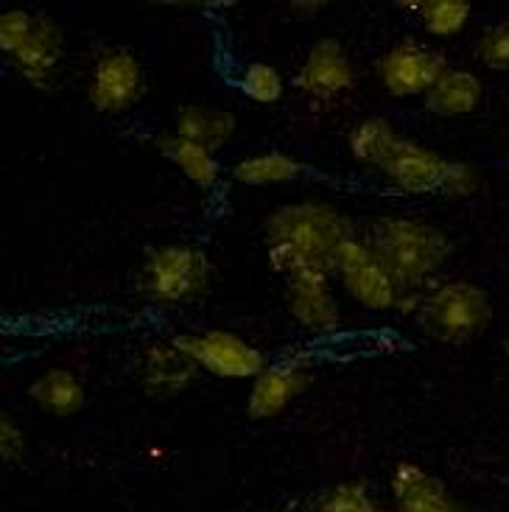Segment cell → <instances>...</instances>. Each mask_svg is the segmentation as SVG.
Listing matches in <instances>:
<instances>
[{
    "instance_id": "cell-9",
    "label": "cell",
    "mask_w": 509,
    "mask_h": 512,
    "mask_svg": "<svg viewBox=\"0 0 509 512\" xmlns=\"http://www.w3.org/2000/svg\"><path fill=\"white\" fill-rule=\"evenodd\" d=\"M143 90H146V76L138 56L126 48H110L93 65L87 101L101 115H121L138 104Z\"/></svg>"
},
{
    "instance_id": "cell-22",
    "label": "cell",
    "mask_w": 509,
    "mask_h": 512,
    "mask_svg": "<svg viewBox=\"0 0 509 512\" xmlns=\"http://www.w3.org/2000/svg\"><path fill=\"white\" fill-rule=\"evenodd\" d=\"M308 512H392L372 496L367 482H339V485L319 490L308 501Z\"/></svg>"
},
{
    "instance_id": "cell-28",
    "label": "cell",
    "mask_w": 509,
    "mask_h": 512,
    "mask_svg": "<svg viewBox=\"0 0 509 512\" xmlns=\"http://www.w3.org/2000/svg\"><path fill=\"white\" fill-rule=\"evenodd\" d=\"M504 353H507V361H509V336H507V342H504Z\"/></svg>"
},
{
    "instance_id": "cell-6",
    "label": "cell",
    "mask_w": 509,
    "mask_h": 512,
    "mask_svg": "<svg viewBox=\"0 0 509 512\" xmlns=\"http://www.w3.org/2000/svg\"><path fill=\"white\" fill-rule=\"evenodd\" d=\"M339 280H342L344 291L358 305H364L370 311H392V308L414 311V305L420 303L417 297H412L400 286L398 277L372 255V250L361 241V236L344 247L342 263H339Z\"/></svg>"
},
{
    "instance_id": "cell-12",
    "label": "cell",
    "mask_w": 509,
    "mask_h": 512,
    "mask_svg": "<svg viewBox=\"0 0 509 512\" xmlns=\"http://www.w3.org/2000/svg\"><path fill=\"white\" fill-rule=\"evenodd\" d=\"M314 387V373L303 361H283L269 364L249 389L247 417L252 420H272L280 417L291 403Z\"/></svg>"
},
{
    "instance_id": "cell-3",
    "label": "cell",
    "mask_w": 509,
    "mask_h": 512,
    "mask_svg": "<svg viewBox=\"0 0 509 512\" xmlns=\"http://www.w3.org/2000/svg\"><path fill=\"white\" fill-rule=\"evenodd\" d=\"M417 331L437 345H468L493 319L487 291L468 280H448L428 289L412 311Z\"/></svg>"
},
{
    "instance_id": "cell-8",
    "label": "cell",
    "mask_w": 509,
    "mask_h": 512,
    "mask_svg": "<svg viewBox=\"0 0 509 512\" xmlns=\"http://www.w3.org/2000/svg\"><path fill=\"white\" fill-rule=\"evenodd\" d=\"M174 345L188 353L205 373L230 381H247L269 367V359L263 350L249 345L244 336L230 331H205V333H179L171 339Z\"/></svg>"
},
{
    "instance_id": "cell-14",
    "label": "cell",
    "mask_w": 509,
    "mask_h": 512,
    "mask_svg": "<svg viewBox=\"0 0 509 512\" xmlns=\"http://www.w3.org/2000/svg\"><path fill=\"white\" fill-rule=\"evenodd\" d=\"M392 501V512H465L440 476L417 462H398L392 473Z\"/></svg>"
},
{
    "instance_id": "cell-25",
    "label": "cell",
    "mask_w": 509,
    "mask_h": 512,
    "mask_svg": "<svg viewBox=\"0 0 509 512\" xmlns=\"http://www.w3.org/2000/svg\"><path fill=\"white\" fill-rule=\"evenodd\" d=\"M476 51H479V59H482L484 68L509 73V20L487 28L479 37Z\"/></svg>"
},
{
    "instance_id": "cell-7",
    "label": "cell",
    "mask_w": 509,
    "mask_h": 512,
    "mask_svg": "<svg viewBox=\"0 0 509 512\" xmlns=\"http://www.w3.org/2000/svg\"><path fill=\"white\" fill-rule=\"evenodd\" d=\"M448 70H451L448 56L442 54L440 48L414 40V37H403L400 42H395L375 62L378 82L384 84L386 93L395 98H426L428 90L440 82Z\"/></svg>"
},
{
    "instance_id": "cell-23",
    "label": "cell",
    "mask_w": 509,
    "mask_h": 512,
    "mask_svg": "<svg viewBox=\"0 0 509 512\" xmlns=\"http://www.w3.org/2000/svg\"><path fill=\"white\" fill-rule=\"evenodd\" d=\"M398 138L395 126L384 121V118H367L350 129L347 135V149L353 154V160H358L361 166L378 168L381 157L386 154V149L392 146V140Z\"/></svg>"
},
{
    "instance_id": "cell-13",
    "label": "cell",
    "mask_w": 509,
    "mask_h": 512,
    "mask_svg": "<svg viewBox=\"0 0 509 512\" xmlns=\"http://www.w3.org/2000/svg\"><path fill=\"white\" fill-rule=\"evenodd\" d=\"M202 367L182 353L171 339L168 342H154L143 350L140 356V384L149 398L166 401L177 398L182 392L193 387V381L199 378Z\"/></svg>"
},
{
    "instance_id": "cell-4",
    "label": "cell",
    "mask_w": 509,
    "mask_h": 512,
    "mask_svg": "<svg viewBox=\"0 0 509 512\" xmlns=\"http://www.w3.org/2000/svg\"><path fill=\"white\" fill-rule=\"evenodd\" d=\"M0 51L31 87L48 90L65 59V31L48 14L12 9L0 17Z\"/></svg>"
},
{
    "instance_id": "cell-10",
    "label": "cell",
    "mask_w": 509,
    "mask_h": 512,
    "mask_svg": "<svg viewBox=\"0 0 509 512\" xmlns=\"http://www.w3.org/2000/svg\"><path fill=\"white\" fill-rule=\"evenodd\" d=\"M358 82L350 51L336 37L317 40L294 76V87L314 104H333L344 98Z\"/></svg>"
},
{
    "instance_id": "cell-26",
    "label": "cell",
    "mask_w": 509,
    "mask_h": 512,
    "mask_svg": "<svg viewBox=\"0 0 509 512\" xmlns=\"http://www.w3.org/2000/svg\"><path fill=\"white\" fill-rule=\"evenodd\" d=\"M26 454V437L23 431L17 429V423L12 420V415L0 417V459L6 465H17Z\"/></svg>"
},
{
    "instance_id": "cell-19",
    "label": "cell",
    "mask_w": 509,
    "mask_h": 512,
    "mask_svg": "<svg viewBox=\"0 0 509 512\" xmlns=\"http://www.w3.org/2000/svg\"><path fill=\"white\" fill-rule=\"evenodd\" d=\"M154 149L160 157H166L168 163L179 168L193 185L199 188H213L221 177V166L216 154H210L202 146H196L191 140L179 138V135H157L154 138Z\"/></svg>"
},
{
    "instance_id": "cell-11",
    "label": "cell",
    "mask_w": 509,
    "mask_h": 512,
    "mask_svg": "<svg viewBox=\"0 0 509 512\" xmlns=\"http://www.w3.org/2000/svg\"><path fill=\"white\" fill-rule=\"evenodd\" d=\"M378 171L406 194H442L451 160H445L440 152L428 149L417 140L398 135L381 157Z\"/></svg>"
},
{
    "instance_id": "cell-17",
    "label": "cell",
    "mask_w": 509,
    "mask_h": 512,
    "mask_svg": "<svg viewBox=\"0 0 509 512\" xmlns=\"http://www.w3.org/2000/svg\"><path fill=\"white\" fill-rule=\"evenodd\" d=\"M238 121L230 110L205 107V104H185L174 118V135L191 140L210 154H216L233 140Z\"/></svg>"
},
{
    "instance_id": "cell-20",
    "label": "cell",
    "mask_w": 509,
    "mask_h": 512,
    "mask_svg": "<svg viewBox=\"0 0 509 512\" xmlns=\"http://www.w3.org/2000/svg\"><path fill=\"white\" fill-rule=\"evenodd\" d=\"M305 163L297 157L283 152H263L244 157L233 166V180L249 188H263V185H280V182H294L303 177Z\"/></svg>"
},
{
    "instance_id": "cell-24",
    "label": "cell",
    "mask_w": 509,
    "mask_h": 512,
    "mask_svg": "<svg viewBox=\"0 0 509 512\" xmlns=\"http://www.w3.org/2000/svg\"><path fill=\"white\" fill-rule=\"evenodd\" d=\"M238 90L255 101V104H277L283 98L286 82L280 76V70L269 62H249L247 68L238 76Z\"/></svg>"
},
{
    "instance_id": "cell-16",
    "label": "cell",
    "mask_w": 509,
    "mask_h": 512,
    "mask_svg": "<svg viewBox=\"0 0 509 512\" xmlns=\"http://www.w3.org/2000/svg\"><path fill=\"white\" fill-rule=\"evenodd\" d=\"M28 398L40 409L42 415L51 417H73L79 415L87 403V389H84L82 378L68 370V367H51L40 373L31 387H28Z\"/></svg>"
},
{
    "instance_id": "cell-5",
    "label": "cell",
    "mask_w": 509,
    "mask_h": 512,
    "mask_svg": "<svg viewBox=\"0 0 509 512\" xmlns=\"http://www.w3.org/2000/svg\"><path fill=\"white\" fill-rule=\"evenodd\" d=\"M213 266L205 250L191 244L154 247L140 269V289L160 305H188L202 300L210 289Z\"/></svg>"
},
{
    "instance_id": "cell-2",
    "label": "cell",
    "mask_w": 509,
    "mask_h": 512,
    "mask_svg": "<svg viewBox=\"0 0 509 512\" xmlns=\"http://www.w3.org/2000/svg\"><path fill=\"white\" fill-rule=\"evenodd\" d=\"M361 241L417 300L423 297L428 283L440 275L454 250L451 238L445 236L437 224L403 219V216L372 219L364 227Z\"/></svg>"
},
{
    "instance_id": "cell-15",
    "label": "cell",
    "mask_w": 509,
    "mask_h": 512,
    "mask_svg": "<svg viewBox=\"0 0 509 512\" xmlns=\"http://www.w3.org/2000/svg\"><path fill=\"white\" fill-rule=\"evenodd\" d=\"M286 305L291 317L297 319V325H303L311 333H333L342 322L331 280H319V277L286 280Z\"/></svg>"
},
{
    "instance_id": "cell-1",
    "label": "cell",
    "mask_w": 509,
    "mask_h": 512,
    "mask_svg": "<svg viewBox=\"0 0 509 512\" xmlns=\"http://www.w3.org/2000/svg\"><path fill=\"white\" fill-rule=\"evenodd\" d=\"M356 238L353 222L325 202L283 205L263 224L269 266L286 280L339 277L344 247Z\"/></svg>"
},
{
    "instance_id": "cell-21",
    "label": "cell",
    "mask_w": 509,
    "mask_h": 512,
    "mask_svg": "<svg viewBox=\"0 0 509 512\" xmlns=\"http://www.w3.org/2000/svg\"><path fill=\"white\" fill-rule=\"evenodd\" d=\"M406 12H414L428 34L434 37H456L470 20L468 0H420V3H400Z\"/></svg>"
},
{
    "instance_id": "cell-27",
    "label": "cell",
    "mask_w": 509,
    "mask_h": 512,
    "mask_svg": "<svg viewBox=\"0 0 509 512\" xmlns=\"http://www.w3.org/2000/svg\"><path fill=\"white\" fill-rule=\"evenodd\" d=\"M476 188H479V174H476V168H470L468 163H459V160H451V171H448V180H445L442 194L470 196Z\"/></svg>"
},
{
    "instance_id": "cell-18",
    "label": "cell",
    "mask_w": 509,
    "mask_h": 512,
    "mask_svg": "<svg viewBox=\"0 0 509 512\" xmlns=\"http://www.w3.org/2000/svg\"><path fill=\"white\" fill-rule=\"evenodd\" d=\"M484 98V84L476 73L462 68H451L440 82L434 84L423 98V107L437 118H459L479 110Z\"/></svg>"
}]
</instances>
